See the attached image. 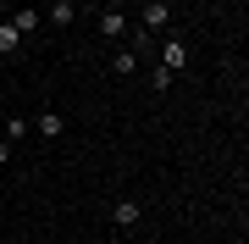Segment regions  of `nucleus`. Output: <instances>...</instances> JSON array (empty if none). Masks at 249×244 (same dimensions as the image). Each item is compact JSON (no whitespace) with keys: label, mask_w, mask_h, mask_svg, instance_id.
Segmentation results:
<instances>
[{"label":"nucleus","mask_w":249,"mask_h":244,"mask_svg":"<svg viewBox=\"0 0 249 244\" xmlns=\"http://www.w3.org/2000/svg\"><path fill=\"white\" fill-rule=\"evenodd\" d=\"M172 17H178V0H144V6H139V28H144V34H166V28H172Z\"/></svg>","instance_id":"obj_1"},{"label":"nucleus","mask_w":249,"mask_h":244,"mask_svg":"<svg viewBox=\"0 0 249 244\" xmlns=\"http://www.w3.org/2000/svg\"><path fill=\"white\" fill-rule=\"evenodd\" d=\"M45 17H50V22L67 34V28L78 22V0H45Z\"/></svg>","instance_id":"obj_2"},{"label":"nucleus","mask_w":249,"mask_h":244,"mask_svg":"<svg viewBox=\"0 0 249 244\" xmlns=\"http://www.w3.org/2000/svg\"><path fill=\"white\" fill-rule=\"evenodd\" d=\"M100 34H106V39H127V11L122 6H106V11H100Z\"/></svg>","instance_id":"obj_3"},{"label":"nucleus","mask_w":249,"mask_h":244,"mask_svg":"<svg viewBox=\"0 0 249 244\" xmlns=\"http://www.w3.org/2000/svg\"><path fill=\"white\" fill-rule=\"evenodd\" d=\"M139 67H144V56H139L133 45H122V50H116V56H111V73H116V78H133V73H139Z\"/></svg>","instance_id":"obj_4"},{"label":"nucleus","mask_w":249,"mask_h":244,"mask_svg":"<svg viewBox=\"0 0 249 244\" xmlns=\"http://www.w3.org/2000/svg\"><path fill=\"white\" fill-rule=\"evenodd\" d=\"M6 22H11V28H17V34L28 39V34H39V22H45V11H34V6H17V11H11Z\"/></svg>","instance_id":"obj_5"},{"label":"nucleus","mask_w":249,"mask_h":244,"mask_svg":"<svg viewBox=\"0 0 249 244\" xmlns=\"http://www.w3.org/2000/svg\"><path fill=\"white\" fill-rule=\"evenodd\" d=\"M160 67H172V73L188 67V45H183V39H166V45H160Z\"/></svg>","instance_id":"obj_6"},{"label":"nucleus","mask_w":249,"mask_h":244,"mask_svg":"<svg viewBox=\"0 0 249 244\" xmlns=\"http://www.w3.org/2000/svg\"><path fill=\"white\" fill-rule=\"evenodd\" d=\"M139 217H144V206H139V200H116V206H111V222H116V227H133Z\"/></svg>","instance_id":"obj_7"},{"label":"nucleus","mask_w":249,"mask_h":244,"mask_svg":"<svg viewBox=\"0 0 249 244\" xmlns=\"http://www.w3.org/2000/svg\"><path fill=\"white\" fill-rule=\"evenodd\" d=\"M61 128H67L61 111H39V117H34V133H39V139H61Z\"/></svg>","instance_id":"obj_8"},{"label":"nucleus","mask_w":249,"mask_h":244,"mask_svg":"<svg viewBox=\"0 0 249 244\" xmlns=\"http://www.w3.org/2000/svg\"><path fill=\"white\" fill-rule=\"evenodd\" d=\"M17 50H22V34H17V28H11L6 17H0V61H11Z\"/></svg>","instance_id":"obj_9"},{"label":"nucleus","mask_w":249,"mask_h":244,"mask_svg":"<svg viewBox=\"0 0 249 244\" xmlns=\"http://www.w3.org/2000/svg\"><path fill=\"white\" fill-rule=\"evenodd\" d=\"M172 83H178V73H172V67H160V61H155V67H150V89H155V94H166Z\"/></svg>","instance_id":"obj_10"},{"label":"nucleus","mask_w":249,"mask_h":244,"mask_svg":"<svg viewBox=\"0 0 249 244\" xmlns=\"http://www.w3.org/2000/svg\"><path fill=\"white\" fill-rule=\"evenodd\" d=\"M28 133H34V122H22V117H11V122H6V133H0V139H6V145H22Z\"/></svg>","instance_id":"obj_11"},{"label":"nucleus","mask_w":249,"mask_h":244,"mask_svg":"<svg viewBox=\"0 0 249 244\" xmlns=\"http://www.w3.org/2000/svg\"><path fill=\"white\" fill-rule=\"evenodd\" d=\"M11 150H17V145H6V139H0V167H6V161H11Z\"/></svg>","instance_id":"obj_12"}]
</instances>
